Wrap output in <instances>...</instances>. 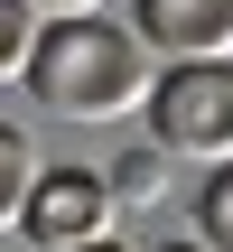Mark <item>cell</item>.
Returning a JSON list of instances; mask_svg holds the SVG:
<instances>
[{
	"mask_svg": "<svg viewBox=\"0 0 233 252\" xmlns=\"http://www.w3.org/2000/svg\"><path fill=\"white\" fill-rule=\"evenodd\" d=\"M149 37L140 28H112V19H47V47L28 65V94L65 122H121V112H149L159 75H149Z\"/></svg>",
	"mask_w": 233,
	"mask_h": 252,
	"instance_id": "1",
	"label": "cell"
},
{
	"mask_svg": "<svg viewBox=\"0 0 233 252\" xmlns=\"http://www.w3.org/2000/svg\"><path fill=\"white\" fill-rule=\"evenodd\" d=\"M149 131H159L177 159L224 168V159H233V56H187V65H159Z\"/></svg>",
	"mask_w": 233,
	"mask_h": 252,
	"instance_id": "2",
	"label": "cell"
},
{
	"mask_svg": "<svg viewBox=\"0 0 233 252\" xmlns=\"http://www.w3.org/2000/svg\"><path fill=\"white\" fill-rule=\"evenodd\" d=\"M112 215H121L112 168H47L9 234H19L28 252H84V243H103V234H112Z\"/></svg>",
	"mask_w": 233,
	"mask_h": 252,
	"instance_id": "3",
	"label": "cell"
},
{
	"mask_svg": "<svg viewBox=\"0 0 233 252\" xmlns=\"http://www.w3.org/2000/svg\"><path fill=\"white\" fill-rule=\"evenodd\" d=\"M140 37L187 65V56H233V0H140Z\"/></svg>",
	"mask_w": 233,
	"mask_h": 252,
	"instance_id": "4",
	"label": "cell"
},
{
	"mask_svg": "<svg viewBox=\"0 0 233 252\" xmlns=\"http://www.w3.org/2000/svg\"><path fill=\"white\" fill-rule=\"evenodd\" d=\"M168 159H177V150L149 131L140 150H121V159H112V196H121V206H159V196H168Z\"/></svg>",
	"mask_w": 233,
	"mask_h": 252,
	"instance_id": "5",
	"label": "cell"
},
{
	"mask_svg": "<svg viewBox=\"0 0 233 252\" xmlns=\"http://www.w3.org/2000/svg\"><path fill=\"white\" fill-rule=\"evenodd\" d=\"M37 47H47V9L37 0H0V65H9V84H28Z\"/></svg>",
	"mask_w": 233,
	"mask_h": 252,
	"instance_id": "6",
	"label": "cell"
},
{
	"mask_svg": "<svg viewBox=\"0 0 233 252\" xmlns=\"http://www.w3.org/2000/svg\"><path fill=\"white\" fill-rule=\"evenodd\" d=\"M37 178H47V168H37V150H28V131L9 122V131H0V206H9V224H19V206L37 196Z\"/></svg>",
	"mask_w": 233,
	"mask_h": 252,
	"instance_id": "7",
	"label": "cell"
},
{
	"mask_svg": "<svg viewBox=\"0 0 233 252\" xmlns=\"http://www.w3.org/2000/svg\"><path fill=\"white\" fill-rule=\"evenodd\" d=\"M196 234H205L215 252H233V159L205 168V187H196Z\"/></svg>",
	"mask_w": 233,
	"mask_h": 252,
	"instance_id": "8",
	"label": "cell"
},
{
	"mask_svg": "<svg viewBox=\"0 0 233 252\" xmlns=\"http://www.w3.org/2000/svg\"><path fill=\"white\" fill-rule=\"evenodd\" d=\"M47 19H103V0H37Z\"/></svg>",
	"mask_w": 233,
	"mask_h": 252,
	"instance_id": "9",
	"label": "cell"
},
{
	"mask_svg": "<svg viewBox=\"0 0 233 252\" xmlns=\"http://www.w3.org/2000/svg\"><path fill=\"white\" fill-rule=\"evenodd\" d=\"M159 252H215V243H205V234H196V243H159Z\"/></svg>",
	"mask_w": 233,
	"mask_h": 252,
	"instance_id": "10",
	"label": "cell"
},
{
	"mask_svg": "<svg viewBox=\"0 0 233 252\" xmlns=\"http://www.w3.org/2000/svg\"><path fill=\"white\" fill-rule=\"evenodd\" d=\"M84 252H121V243H112V234H103V243H84Z\"/></svg>",
	"mask_w": 233,
	"mask_h": 252,
	"instance_id": "11",
	"label": "cell"
}]
</instances>
